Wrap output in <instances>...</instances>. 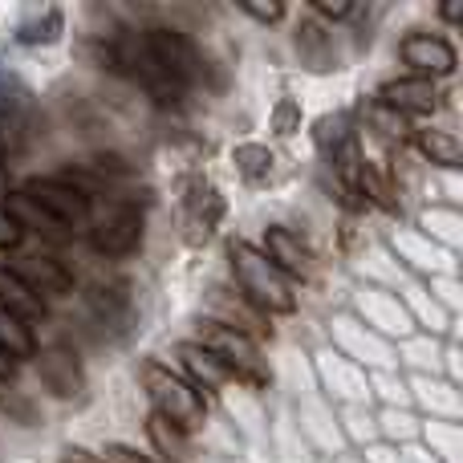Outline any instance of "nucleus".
I'll return each mask as SVG.
<instances>
[{"mask_svg":"<svg viewBox=\"0 0 463 463\" xmlns=\"http://www.w3.org/2000/svg\"><path fill=\"white\" fill-rule=\"evenodd\" d=\"M244 13H252L256 21H277L285 8H280V5H269V8H264V5H244Z\"/></svg>","mask_w":463,"mask_h":463,"instance_id":"obj_27","label":"nucleus"},{"mask_svg":"<svg viewBox=\"0 0 463 463\" xmlns=\"http://www.w3.org/2000/svg\"><path fill=\"white\" fill-rule=\"evenodd\" d=\"M146 435H151V443H155V451H159V456H167V459H175V463L192 459V448H187L184 431H179V427H171L163 415H151V423H146Z\"/></svg>","mask_w":463,"mask_h":463,"instance_id":"obj_18","label":"nucleus"},{"mask_svg":"<svg viewBox=\"0 0 463 463\" xmlns=\"http://www.w3.org/2000/svg\"><path fill=\"white\" fill-rule=\"evenodd\" d=\"M236 167H240V175H244L248 184H264L269 171H272V155L264 151V146H256V143L236 146Z\"/></svg>","mask_w":463,"mask_h":463,"instance_id":"obj_20","label":"nucleus"},{"mask_svg":"<svg viewBox=\"0 0 463 463\" xmlns=\"http://www.w3.org/2000/svg\"><path fill=\"white\" fill-rule=\"evenodd\" d=\"M378 102L391 106L394 114H431L439 106V90L431 78H399L378 90Z\"/></svg>","mask_w":463,"mask_h":463,"instance_id":"obj_8","label":"nucleus"},{"mask_svg":"<svg viewBox=\"0 0 463 463\" xmlns=\"http://www.w3.org/2000/svg\"><path fill=\"white\" fill-rule=\"evenodd\" d=\"M37 374H41V383L57 394V399H78L81 386H86V374H81L78 358H73L65 345H53V350L41 354Z\"/></svg>","mask_w":463,"mask_h":463,"instance_id":"obj_9","label":"nucleus"},{"mask_svg":"<svg viewBox=\"0 0 463 463\" xmlns=\"http://www.w3.org/2000/svg\"><path fill=\"white\" fill-rule=\"evenodd\" d=\"M293 122H297V106L285 98V102L277 106V135H293Z\"/></svg>","mask_w":463,"mask_h":463,"instance_id":"obj_25","label":"nucleus"},{"mask_svg":"<svg viewBox=\"0 0 463 463\" xmlns=\"http://www.w3.org/2000/svg\"><path fill=\"white\" fill-rule=\"evenodd\" d=\"M0 350L8 354V358H33L37 354V342H33V329L24 326L21 317H13L8 309H0Z\"/></svg>","mask_w":463,"mask_h":463,"instance_id":"obj_17","label":"nucleus"},{"mask_svg":"<svg viewBox=\"0 0 463 463\" xmlns=\"http://www.w3.org/2000/svg\"><path fill=\"white\" fill-rule=\"evenodd\" d=\"M5 187H8V171H5V155H0V195H5Z\"/></svg>","mask_w":463,"mask_h":463,"instance_id":"obj_31","label":"nucleus"},{"mask_svg":"<svg viewBox=\"0 0 463 463\" xmlns=\"http://www.w3.org/2000/svg\"><path fill=\"white\" fill-rule=\"evenodd\" d=\"M220 216H224V200L212 184H192V195H187V228H192V240H208L216 232Z\"/></svg>","mask_w":463,"mask_h":463,"instance_id":"obj_11","label":"nucleus"},{"mask_svg":"<svg viewBox=\"0 0 463 463\" xmlns=\"http://www.w3.org/2000/svg\"><path fill=\"white\" fill-rule=\"evenodd\" d=\"M21 236H24V232L16 228V220L8 216L5 203H0V248H16V244H21Z\"/></svg>","mask_w":463,"mask_h":463,"instance_id":"obj_23","label":"nucleus"},{"mask_svg":"<svg viewBox=\"0 0 463 463\" xmlns=\"http://www.w3.org/2000/svg\"><path fill=\"white\" fill-rule=\"evenodd\" d=\"M24 195H29L37 208H45L57 224L70 228L73 236H78V232L90 224V216H94L90 195L78 192V187H70V184H61V179H33V184L24 187Z\"/></svg>","mask_w":463,"mask_h":463,"instance_id":"obj_6","label":"nucleus"},{"mask_svg":"<svg viewBox=\"0 0 463 463\" xmlns=\"http://www.w3.org/2000/svg\"><path fill=\"white\" fill-rule=\"evenodd\" d=\"M0 411H13V415L21 419V423H33V407H29L24 399H16V394H8V399L0 394Z\"/></svg>","mask_w":463,"mask_h":463,"instance_id":"obj_24","label":"nucleus"},{"mask_svg":"<svg viewBox=\"0 0 463 463\" xmlns=\"http://www.w3.org/2000/svg\"><path fill=\"white\" fill-rule=\"evenodd\" d=\"M143 386L155 402V415H163L179 431H195L203 423V415H208L203 394L179 374H171L163 362H143Z\"/></svg>","mask_w":463,"mask_h":463,"instance_id":"obj_3","label":"nucleus"},{"mask_svg":"<svg viewBox=\"0 0 463 463\" xmlns=\"http://www.w3.org/2000/svg\"><path fill=\"white\" fill-rule=\"evenodd\" d=\"M102 463H151V459L138 456V451H130V448H106Z\"/></svg>","mask_w":463,"mask_h":463,"instance_id":"obj_26","label":"nucleus"},{"mask_svg":"<svg viewBox=\"0 0 463 463\" xmlns=\"http://www.w3.org/2000/svg\"><path fill=\"white\" fill-rule=\"evenodd\" d=\"M317 8H321L326 16H350V13H354L350 5H334V0H317Z\"/></svg>","mask_w":463,"mask_h":463,"instance_id":"obj_28","label":"nucleus"},{"mask_svg":"<svg viewBox=\"0 0 463 463\" xmlns=\"http://www.w3.org/2000/svg\"><path fill=\"white\" fill-rule=\"evenodd\" d=\"M13 374H16V362L8 358L5 350H0V378H13Z\"/></svg>","mask_w":463,"mask_h":463,"instance_id":"obj_30","label":"nucleus"},{"mask_svg":"<svg viewBox=\"0 0 463 463\" xmlns=\"http://www.w3.org/2000/svg\"><path fill=\"white\" fill-rule=\"evenodd\" d=\"M90 244H94V252H102V256L135 252V248L143 244V216H138L135 203L114 200L110 208L94 220V228H90Z\"/></svg>","mask_w":463,"mask_h":463,"instance_id":"obj_5","label":"nucleus"},{"mask_svg":"<svg viewBox=\"0 0 463 463\" xmlns=\"http://www.w3.org/2000/svg\"><path fill=\"white\" fill-rule=\"evenodd\" d=\"M65 463H102V459H94L90 451H81V448H70L65 451Z\"/></svg>","mask_w":463,"mask_h":463,"instance_id":"obj_29","label":"nucleus"},{"mask_svg":"<svg viewBox=\"0 0 463 463\" xmlns=\"http://www.w3.org/2000/svg\"><path fill=\"white\" fill-rule=\"evenodd\" d=\"M13 272L33 288V293L41 297V301H45V293H49V297L73 293L70 272H65L57 260H49V256H21V269H13Z\"/></svg>","mask_w":463,"mask_h":463,"instance_id":"obj_10","label":"nucleus"},{"mask_svg":"<svg viewBox=\"0 0 463 463\" xmlns=\"http://www.w3.org/2000/svg\"><path fill=\"white\" fill-rule=\"evenodd\" d=\"M228 260H232V277H236L240 293L248 297V305H256V313H293L297 309V293L288 285V277L264 252H256L252 244L236 240V244H228Z\"/></svg>","mask_w":463,"mask_h":463,"instance_id":"obj_2","label":"nucleus"},{"mask_svg":"<svg viewBox=\"0 0 463 463\" xmlns=\"http://www.w3.org/2000/svg\"><path fill=\"white\" fill-rule=\"evenodd\" d=\"M297 49L305 53V61H309L313 70H329V61H334V41H329V33L321 29L317 21L301 24V33H297Z\"/></svg>","mask_w":463,"mask_h":463,"instance_id":"obj_19","label":"nucleus"},{"mask_svg":"<svg viewBox=\"0 0 463 463\" xmlns=\"http://www.w3.org/2000/svg\"><path fill=\"white\" fill-rule=\"evenodd\" d=\"M200 345L212 350L232 378H244L252 386H269V362L260 358L256 342L244 334V329L220 326V321H203L200 326Z\"/></svg>","mask_w":463,"mask_h":463,"instance_id":"obj_4","label":"nucleus"},{"mask_svg":"<svg viewBox=\"0 0 463 463\" xmlns=\"http://www.w3.org/2000/svg\"><path fill=\"white\" fill-rule=\"evenodd\" d=\"M0 309H8L13 317H21L24 326L37 317H45V301L16 277L13 269H0Z\"/></svg>","mask_w":463,"mask_h":463,"instance_id":"obj_14","label":"nucleus"},{"mask_svg":"<svg viewBox=\"0 0 463 463\" xmlns=\"http://www.w3.org/2000/svg\"><path fill=\"white\" fill-rule=\"evenodd\" d=\"M399 53L411 70H419V78H448L456 70V49L443 37H431V33H411Z\"/></svg>","mask_w":463,"mask_h":463,"instance_id":"obj_7","label":"nucleus"},{"mask_svg":"<svg viewBox=\"0 0 463 463\" xmlns=\"http://www.w3.org/2000/svg\"><path fill=\"white\" fill-rule=\"evenodd\" d=\"M415 146L427 155L431 163H439V167H459L463 159V146L456 135H448V130H419L415 135Z\"/></svg>","mask_w":463,"mask_h":463,"instance_id":"obj_16","label":"nucleus"},{"mask_svg":"<svg viewBox=\"0 0 463 463\" xmlns=\"http://www.w3.org/2000/svg\"><path fill=\"white\" fill-rule=\"evenodd\" d=\"M179 358H184V366L195 374V383H203V386H224L232 378L224 370V362H220L212 350H203L200 342H184L179 345Z\"/></svg>","mask_w":463,"mask_h":463,"instance_id":"obj_15","label":"nucleus"},{"mask_svg":"<svg viewBox=\"0 0 463 463\" xmlns=\"http://www.w3.org/2000/svg\"><path fill=\"white\" fill-rule=\"evenodd\" d=\"M366 118H370V127L374 130H383L386 138H402L407 135V118H402V114H394L391 106H383V102H374L366 110Z\"/></svg>","mask_w":463,"mask_h":463,"instance_id":"obj_21","label":"nucleus"},{"mask_svg":"<svg viewBox=\"0 0 463 463\" xmlns=\"http://www.w3.org/2000/svg\"><path fill=\"white\" fill-rule=\"evenodd\" d=\"M143 45H146V57H151V70H155L151 94L159 98V102H179V94L203 78V61H200L195 45L184 37V33L146 29Z\"/></svg>","mask_w":463,"mask_h":463,"instance_id":"obj_1","label":"nucleus"},{"mask_svg":"<svg viewBox=\"0 0 463 463\" xmlns=\"http://www.w3.org/2000/svg\"><path fill=\"white\" fill-rule=\"evenodd\" d=\"M5 212L16 220V228H33V232H41L45 240H57V244H65V240H73V232L65 228V224H57L53 216H49L45 208H37V203L29 200L24 192H16V195H8V203H5Z\"/></svg>","mask_w":463,"mask_h":463,"instance_id":"obj_12","label":"nucleus"},{"mask_svg":"<svg viewBox=\"0 0 463 463\" xmlns=\"http://www.w3.org/2000/svg\"><path fill=\"white\" fill-rule=\"evenodd\" d=\"M264 248H269V260L277 264L280 272H293V277H305L309 272V248L301 244V236H293L288 228H269V236H264Z\"/></svg>","mask_w":463,"mask_h":463,"instance_id":"obj_13","label":"nucleus"},{"mask_svg":"<svg viewBox=\"0 0 463 463\" xmlns=\"http://www.w3.org/2000/svg\"><path fill=\"white\" fill-rule=\"evenodd\" d=\"M57 29H61V16L49 8L45 13V21H24L21 29H16V37L24 41V45H37V41H53L57 37Z\"/></svg>","mask_w":463,"mask_h":463,"instance_id":"obj_22","label":"nucleus"}]
</instances>
